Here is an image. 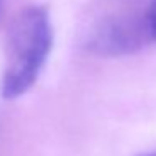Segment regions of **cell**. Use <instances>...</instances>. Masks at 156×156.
Here are the masks:
<instances>
[{"instance_id":"cell-1","label":"cell","mask_w":156,"mask_h":156,"mask_svg":"<svg viewBox=\"0 0 156 156\" xmlns=\"http://www.w3.org/2000/svg\"><path fill=\"white\" fill-rule=\"evenodd\" d=\"M54 32L47 10L41 5L25 7L12 22L7 61L2 76V96L15 99L35 84L52 49Z\"/></svg>"},{"instance_id":"cell-2","label":"cell","mask_w":156,"mask_h":156,"mask_svg":"<svg viewBox=\"0 0 156 156\" xmlns=\"http://www.w3.org/2000/svg\"><path fill=\"white\" fill-rule=\"evenodd\" d=\"M154 42L146 12L122 14L102 20L89 37V49L99 55L118 57L143 49Z\"/></svg>"},{"instance_id":"cell-3","label":"cell","mask_w":156,"mask_h":156,"mask_svg":"<svg viewBox=\"0 0 156 156\" xmlns=\"http://www.w3.org/2000/svg\"><path fill=\"white\" fill-rule=\"evenodd\" d=\"M146 15H148V20L149 25H151V30H153V37L156 41V0H153L149 7L146 9Z\"/></svg>"},{"instance_id":"cell-4","label":"cell","mask_w":156,"mask_h":156,"mask_svg":"<svg viewBox=\"0 0 156 156\" xmlns=\"http://www.w3.org/2000/svg\"><path fill=\"white\" fill-rule=\"evenodd\" d=\"M138 156H156V149L154 151H148V153H141V154H138Z\"/></svg>"}]
</instances>
